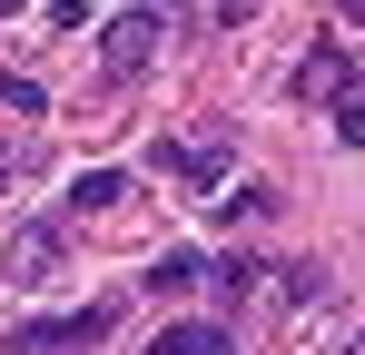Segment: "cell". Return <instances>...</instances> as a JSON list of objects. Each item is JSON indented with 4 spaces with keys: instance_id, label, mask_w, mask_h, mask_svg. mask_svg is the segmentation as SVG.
<instances>
[{
    "instance_id": "6da1fadb",
    "label": "cell",
    "mask_w": 365,
    "mask_h": 355,
    "mask_svg": "<svg viewBox=\"0 0 365 355\" xmlns=\"http://www.w3.org/2000/svg\"><path fill=\"white\" fill-rule=\"evenodd\" d=\"M109 336V306H79V316H50V326H20L0 355H79V346H99Z\"/></svg>"
},
{
    "instance_id": "7a4b0ae2",
    "label": "cell",
    "mask_w": 365,
    "mask_h": 355,
    "mask_svg": "<svg viewBox=\"0 0 365 355\" xmlns=\"http://www.w3.org/2000/svg\"><path fill=\"white\" fill-rule=\"evenodd\" d=\"M158 50V10H119L109 30H99V59H109V79H138Z\"/></svg>"
},
{
    "instance_id": "3957f363",
    "label": "cell",
    "mask_w": 365,
    "mask_h": 355,
    "mask_svg": "<svg viewBox=\"0 0 365 355\" xmlns=\"http://www.w3.org/2000/svg\"><path fill=\"white\" fill-rule=\"evenodd\" d=\"M0 277H10V287H50V277H60V227H10Z\"/></svg>"
},
{
    "instance_id": "277c9868",
    "label": "cell",
    "mask_w": 365,
    "mask_h": 355,
    "mask_svg": "<svg viewBox=\"0 0 365 355\" xmlns=\"http://www.w3.org/2000/svg\"><path fill=\"white\" fill-rule=\"evenodd\" d=\"M148 355H237V336L217 326V316H178V326H158Z\"/></svg>"
},
{
    "instance_id": "5b68a950",
    "label": "cell",
    "mask_w": 365,
    "mask_h": 355,
    "mask_svg": "<svg viewBox=\"0 0 365 355\" xmlns=\"http://www.w3.org/2000/svg\"><path fill=\"white\" fill-rule=\"evenodd\" d=\"M346 89H356V69H346V50H326V40H316V50L297 59V99H346Z\"/></svg>"
},
{
    "instance_id": "8992f818",
    "label": "cell",
    "mask_w": 365,
    "mask_h": 355,
    "mask_svg": "<svg viewBox=\"0 0 365 355\" xmlns=\"http://www.w3.org/2000/svg\"><path fill=\"white\" fill-rule=\"evenodd\" d=\"M148 287H158V296H187V287H207V257H187V247H168V257L148 267Z\"/></svg>"
},
{
    "instance_id": "52a82bcc",
    "label": "cell",
    "mask_w": 365,
    "mask_h": 355,
    "mask_svg": "<svg viewBox=\"0 0 365 355\" xmlns=\"http://www.w3.org/2000/svg\"><path fill=\"white\" fill-rule=\"evenodd\" d=\"M257 277H267L257 257H217V267H207V287H217V306H247V296H257Z\"/></svg>"
},
{
    "instance_id": "ba28073f",
    "label": "cell",
    "mask_w": 365,
    "mask_h": 355,
    "mask_svg": "<svg viewBox=\"0 0 365 355\" xmlns=\"http://www.w3.org/2000/svg\"><path fill=\"white\" fill-rule=\"evenodd\" d=\"M207 207H217V217H227V227H247V217H267V207H277V187H217V197H207Z\"/></svg>"
},
{
    "instance_id": "9c48e42d",
    "label": "cell",
    "mask_w": 365,
    "mask_h": 355,
    "mask_svg": "<svg viewBox=\"0 0 365 355\" xmlns=\"http://www.w3.org/2000/svg\"><path fill=\"white\" fill-rule=\"evenodd\" d=\"M69 197H79V207H119V197H128V178H119V168H89Z\"/></svg>"
},
{
    "instance_id": "30bf717a",
    "label": "cell",
    "mask_w": 365,
    "mask_h": 355,
    "mask_svg": "<svg viewBox=\"0 0 365 355\" xmlns=\"http://www.w3.org/2000/svg\"><path fill=\"white\" fill-rule=\"evenodd\" d=\"M0 109H10V118H40V79H20V69H0Z\"/></svg>"
},
{
    "instance_id": "8fae6325",
    "label": "cell",
    "mask_w": 365,
    "mask_h": 355,
    "mask_svg": "<svg viewBox=\"0 0 365 355\" xmlns=\"http://www.w3.org/2000/svg\"><path fill=\"white\" fill-rule=\"evenodd\" d=\"M336 138H356V148H365V89H346V99H336Z\"/></svg>"
},
{
    "instance_id": "7c38bea8",
    "label": "cell",
    "mask_w": 365,
    "mask_h": 355,
    "mask_svg": "<svg viewBox=\"0 0 365 355\" xmlns=\"http://www.w3.org/2000/svg\"><path fill=\"white\" fill-rule=\"evenodd\" d=\"M197 20H217V30H237V20H257V0H197Z\"/></svg>"
},
{
    "instance_id": "4fadbf2b",
    "label": "cell",
    "mask_w": 365,
    "mask_h": 355,
    "mask_svg": "<svg viewBox=\"0 0 365 355\" xmlns=\"http://www.w3.org/2000/svg\"><path fill=\"white\" fill-rule=\"evenodd\" d=\"M336 20H365V0H336Z\"/></svg>"
},
{
    "instance_id": "5bb4252c",
    "label": "cell",
    "mask_w": 365,
    "mask_h": 355,
    "mask_svg": "<svg viewBox=\"0 0 365 355\" xmlns=\"http://www.w3.org/2000/svg\"><path fill=\"white\" fill-rule=\"evenodd\" d=\"M0 10H10V0H0Z\"/></svg>"
}]
</instances>
